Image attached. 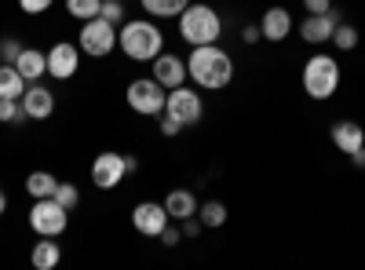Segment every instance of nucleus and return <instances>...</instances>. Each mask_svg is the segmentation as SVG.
<instances>
[{"label": "nucleus", "instance_id": "obj_1", "mask_svg": "<svg viewBox=\"0 0 365 270\" xmlns=\"http://www.w3.org/2000/svg\"><path fill=\"white\" fill-rule=\"evenodd\" d=\"M187 77H190L197 88H205V92H223V88L234 81V58H230L220 44L190 48Z\"/></svg>", "mask_w": 365, "mask_h": 270}, {"label": "nucleus", "instance_id": "obj_2", "mask_svg": "<svg viewBox=\"0 0 365 270\" xmlns=\"http://www.w3.org/2000/svg\"><path fill=\"white\" fill-rule=\"evenodd\" d=\"M117 48L132 63H154L165 51V33L154 26V19H125V26H117Z\"/></svg>", "mask_w": 365, "mask_h": 270}, {"label": "nucleus", "instance_id": "obj_3", "mask_svg": "<svg viewBox=\"0 0 365 270\" xmlns=\"http://www.w3.org/2000/svg\"><path fill=\"white\" fill-rule=\"evenodd\" d=\"M179 37L187 41L190 48H201V44H216L223 37V19L212 4H190L182 8L179 15Z\"/></svg>", "mask_w": 365, "mask_h": 270}, {"label": "nucleus", "instance_id": "obj_4", "mask_svg": "<svg viewBox=\"0 0 365 270\" xmlns=\"http://www.w3.org/2000/svg\"><path fill=\"white\" fill-rule=\"evenodd\" d=\"M299 84H303V92H307V99H314V103L332 99L336 88H340V63L332 55H325V51L311 55L307 63H303Z\"/></svg>", "mask_w": 365, "mask_h": 270}, {"label": "nucleus", "instance_id": "obj_5", "mask_svg": "<svg viewBox=\"0 0 365 270\" xmlns=\"http://www.w3.org/2000/svg\"><path fill=\"white\" fill-rule=\"evenodd\" d=\"M77 48L81 55H91V58H106L110 51H117V26L106 22L103 15L81 22V33H77Z\"/></svg>", "mask_w": 365, "mask_h": 270}, {"label": "nucleus", "instance_id": "obj_6", "mask_svg": "<svg viewBox=\"0 0 365 270\" xmlns=\"http://www.w3.org/2000/svg\"><path fill=\"white\" fill-rule=\"evenodd\" d=\"M165 99H168V88H161L154 77H135L125 88V103L143 113V117H161L165 113Z\"/></svg>", "mask_w": 365, "mask_h": 270}, {"label": "nucleus", "instance_id": "obj_7", "mask_svg": "<svg viewBox=\"0 0 365 270\" xmlns=\"http://www.w3.org/2000/svg\"><path fill=\"white\" fill-rule=\"evenodd\" d=\"M29 227L37 237H58L70 227V208H63L55 197H41L29 208Z\"/></svg>", "mask_w": 365, "mask_h": 270}, {"label": "nucleus", "instance_id": "obj_8", "mask_svg": "<svg viewBox=\"0 0 365 270\" xmlns=\"http://www.w3.org/2000/svg\"><path fill=\"white\" fill-rule=\"evenodd\" d=\"M165 113H172L175 121H182V128H190V125H197L205 117V99L194 92V88L179 84V88H172L168 99H165Z\"/></svg>", "mask_w": 365, "mask_h": 270}, {"label": "nucleus", "instance_id": "obj_9", "mask_svg": "<svg viewBox=\"0 0 365 270\" xmlns=\"http://www.w3.org/2000/svg\"><path fill=\"white\" fill-rule=\"evenodd\" d=\"M77 70H81V48L77 44L58 41V44L48 48V77L70 81V77H77Z\"/></svg>", "mask_w": 365, "mask_h": 270}, {"label": "nucleus", "instance_id": "obj_10", "mask_svg": "<svg viewBox=\"0 0 365 270\" xmlns=\"http://www.w3.org/2000/svg\"><path fill=\"white\" fill-rule=\"evenodd\" d=\"M125 154H113V150H106V154H99L96 161H91V183H96V190H113L120 187V179H125Z\"/></svg>", "mask_w": 365, "mask_h": 270}, {"label": "nucleus", "instance_id": "obj_11", "mask_svg": "<svg viewBox=\"0 0 365 270\" xmlns=\"http://www.w3.org/2000/svg\"><path fill=\"white\" fill-rule=\"evenodd\" d=\"M168 212H165V201H139L132 208V227L143 234V237H158L165 227H168Z\"/></svg>", "mask_w": 365, "mask_h": 270}, {"label": "nucleus", "instance_id": "obj_12", "mask_svg": "<svg viewBox=\"0 0 365 270\" xmlns=\"http://www.w3.org/2000/svg\"><path fill=\"white\" fill-rule=\"evenodd\" d=\"M22 110H26L29 121H48V117L55 113V92H51V88H44L41 81L26 84V92H22Z\"/></svg>", "mask_w": 365, "mask_h": 270}, {"label": "nucleus", "instance_id": "obj_13", "mask_svg": "<svg viewBox=\"0 0 365 270\" xmlns=\"http://www.w3.org/2000/svg\"><path fill=\"white\" fill-rule=\"evenodd\" d=\"M340 26V11H325V15H307V19H303L299 22V37L303 41H307V44H329L332 41V29H336Z\"/></svg>", "mask_w": 365, "mask_h": 270}, {"label": "nucleus", "instance_id": "obj_14", "mask_svg": "<svg viewBox=\"0 0 365 270\" xmlns=\"http://www.w3.org/2000/svg\"><path fill=\"white\" fill-rule=\"evenodd\" d=\"M154 81L161 84V88H179V84H187V63H182L179 55H168V51H161L158 58H154Z\"/></svg>", "mask_w": 365, "mask_h": 270}, {"label": "nucleus", "instance_id": "obj_15", "mask_svg": "<svg viewBox=\"0 0 365 270\" xmlns=\"http://www.w3.org/2000/svg\"><path fill=\"white\" fill-rule=\"evenodd\" d=\"M259 29H263V41L282 44V41L292 33V15H289V8H282V4L267 8L263 19H259Z\"/></svg>", "mask_w": 365, "mask_h": 270}, {"label": "nucleus", "instance_id": "obj_16", "mask_svg": "<svg viewBox=\"0 0 365 270\" xmlns=\"http://www.w3.org/2000/svg\"><path fill=\"white\" fill-rule=\"evenodd\" d=\"M329 135H332V146H336L340 154H347V157L365 146V128L358 121H336L329 128Z\"/></svg>", "mask_w": 365, "mask_h": 270}, {"label": "nucleus", "instance_id": "obj_17", "mask_svg": "<svg viewBox=\"0 0 365 270\" xmlns=\"http://www.w3.org/2000/svg\"><path fill=\"white\" fill-rule=\"evenodd\" d=\"M15 66H19V73L34 84V81H41V77H48V51H41V48H22V55L15 58Z\"/></svg>", "mask_w": 365, "mask_h": 270}, {"label": "nucleus", "instance_id": "obj_18", "mask_svg": "<svg viewBox=\"0 0 365 270\" xmlns=\"http://www.w3.org/2000/svg\"><path fill=\"white\" fill-rule=\"evenodd\" d=\"M29 263H34L37 270H55L58 263H63V245H58L55 237H37L34 252H29Z\"/></svg>", "mask_w": 365, "mask_h": 270}, {"label": "nucleus", "instance_id": "obj_19", "mask_svg": "<svg viewBox=\"0 0 365 270\" xmlns=\"http://www.w3.org/2000/svg\"><path fill=\"white\" fill-rule=\"evenodd\" d=\"M165 212H168V219H175V223L190 219V216H197V197H194L190 190H172V194L165 197Z\"/></svg>", "mask_w": 365, "mask_h": 270}, {"label": "nucleus", "instance_id": "obj_20", "mask_svg": "<svg viewBox=\"0 0 365 270\" xmlns=\"http://www.w3.org/2000/svg\"><path fill=\"white\" fill-rule=\"evenodd\" d=\"M26 84H29V81L19 73L15 63H0V99H22Z\"/></svg>", "mask_w": 365, "mask_h": 270}, {"label": "nucleus", "instance_id": "obj_21", "mask_svg": "<svg viewBox=\"0 0 365 270\" xmlns=\"http://www.w3.org/2000/svg\"><path fill=\"white\" fill-rule=\"evenodd\" d=\"M146 19H179L190 0H139Z\"/></svg>", "mask_w": 365, "mask_h": 270}, {"label": "nucleus", "instance_id": "obj_22", "mask_svg": "<svg viewBox=\"0 0 365 270\" xmlns=\"http://www.w3.org/2000/svg\"><path fill=\"white\" fill-rule=\"evenodd\" d=\"M55 187H58V179H55L51 172H29V175H26V194L34 197V201L51 197V194H55Z\"/></svg>", "mask_w": 365, "mask_h": 270}, {"label": "nucleus", "instance_id": "obj_23", "mask_svg": "<svg viewBox=\"0 0 365 270\" xmlns=\"http://www.w3.org/2000/svg\"><path fill=\"white\" fill-rule=\"evenodd\" d=\"M197 219L205 223V230L223 227V223H227V204H223V201H205V204H197Z\"/></svg>", "mask_w": 365, "mask_h": 270}, {"label": "nucleus", "instance_id": "obj_24", "mask_svg": "<svg viewBox=\"0 0 365 270\" xmlns=\"http://www.w3.org/2000/svg\"><path fill=\"white\" fill-rule=\"evenodd\" d=\"M29 117H26V110H22V99H0V125H26Z\"/></svg>", "mask_w": 365, "mask_h": 270}, {"label": "nucleus", "instance_id": "obj_25", "mask_svg": "<svg viewBox=\"0 0 365 270\" xmlns=\"http://www.w3.org/2000/svg\"><path fill=\"white\" fill-rule=\"evenodd\" d=\"M329 44H336L340 51H354L358 48V29L351 26V22H340L336 29H332V41Z\"/></svg>", "mask_w": 365, "mask_h": 270}, {"label": "nucleus", "instance_id": "obj_26", "mask_svg": "<svg viewBox=\"0 0 365 270\" xmlns=\"http://www.w3.org/2000/svg\"><path fill=\"white\" fill-rule=\"evenodd\" d=\"M103 8V0H66V11L77 19V22H88V19H96Z\"/></svg>", "mask_w": 365, "mask_h": 270}, {"label": "nucleus", "instance_id": "obj_27", "mask_svg": "<svg viewBox=\"0 0 365 270\" xmlns=\"http://www.w3.org/2000/svg\"><path fill=\"white\" fill-rule=\"evenodd\" d=\"M58 204H63V208H70V212H73V208L81 204V190L73 187V183H63V179H58V187H55V194H51Z\"/></svg>", "mask_w": 365, "mask_h": 270}, {"label": "nucleus", "instance_id": "obj_28", "mask_svg": "<svg viewBox=\"0 0 365 270\" xmlns=\"http://www.w3.org/2000/svg\"><path fill=\"white\" fill-rule=\"evenodd\" d=\"M99 15H103L106 22H113V26H125V0H103Z\"/></svg>", "mask_w": 365, "mask_h": 270}, {"label": "nucleus", "instance_id": "obj_29", "mask_svg": "<svg viewBox=\"0 0 365 270\" xmlns=\"http://www.w3.org/2000/svg\"><path fill=\"white\" fill-rule=\"evenodd\" d=\"M158 242H161L165 249H175V245L182 242V227H179V223L172 219V223H168V227H165V230L158 234Z\"/></svg>", "mask_w": 365, "mask_h": 270}, {"label": "nucleus", "instance_id": "obj_30", "mask_svg": "<svg viewBox=\"0 0 365 270\" xmlns=\"http://www.w3.org/2000/svg\"><path fill=\"white\" fill-rule=\"evenodd\" d=\"M22 55V44L15 37H0V63H15Z\"/></svg>", "mask_w": 365, "mask_h": 270}, {"label": "nucleus", "instance_id": "obj_31", "mask_svg": "<svg viewBox=\"0 0 365 270\" xmlns=\"http://www.w3.org/2000/svg\"><path fill=\"white\" fill-rule=\"evenodd\" d=\"M158 121H161V135H165V139H175V135H182V121H175L172 113H161Z\"/></svg>", "mask_w": 365, "mask_h": 270}, {"label": "nucleus", "instance_id": "obj_32", "mask_svg": "<svg viewBox=\"0 0 365 270\" xmlns=\"http://www.w3.org/2000/svg\"><path fill=\"white\" fill-rule=\"evenodd\" d=\"M51 4H55V0H19V11H26V15H44Z\"/></svg>", "mask_w": 365, "mask_h": 270}, {"label": "nucleus", "instance_id": "obj_33", "mask_svg": "<svg viewBox=\"0 0 365 270\" xmlns=\"http://www.w3.org/2000/svg\"><path fill=\"white\" fill-rule=\"evenodd\" d=\"M241 41H245V44H259V41H263V29H259V22H249L245 29H241Z\"/></svg>", "mask_w": 365, "mask_h": 270}, {"label": "nucleus", "instance_id": "obj_34", "mask_svg": "<svg viewBox=\"0 0 365 270\" xmlns=\"http://www.w3.org/2000/svg\"><path fill=\"white\" fill-rule=\"evenodd\" d=\"M332 8V0H303V11L307 15H325Z\"/></svg>", "mask_w": 365, "mask_h": 270}, {"label": "nucleus", "instance_id": "obj_35", "mask_svg": "<svg viewBox=\"0 0 365 270\" xmlns=\"http://www.w3.org/2000/svg\"><path fill=\"white\" fill-rule=\"evenodd\" d=\"M179 227H182V237H197V234L205 230V223H201L197 216H190V219H182Z\"/></svg>", "mask_w": 365, "mask_h": 270}, {"label": "nucleus", "instance_id": "obj_36", "mask_svg": "<svg viewBox=\"0 0 365 270\" xmlns=\"http://www.w3.org/2000/svg\"><path fill=\"white\" fill-rule=\"evenodd\" d=\"M351 161H354V168H365V146H361V150H354Z\"/></svg>", "mask_w": 365, "mask_h": 270}, {"label": "nucleus", "instance_id": "obj_37", "mask_svg": "<svg viewBox=\"0 0 365 270\" xmlns=\"http://www.w3.org/2000/svg\"><path fill=\"white\" fill-rule=\"evenodd\" d=\"M135 168H139V161H135V157H132V154H125V172H128V175H132V172H135Z\"/></svg>", "mask_w": 365, "mask_h": 270}, {"label": "nucleus", "instance_id": "obj_38", "mask_svg": "<svg viewBox=\"0 0 365 270\" xmlns=\"http://www.w3.org/2000/svg\"><path fill=\"white\" fill-rule=\"evenodd\" d=\"M8 212V194H4V187H0V216Z\"/></svg>", "mask_w": 365, "mask_h": 270}]
</instances>
